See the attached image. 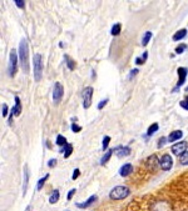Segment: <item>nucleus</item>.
<instances>
[{
    "instance_id": "nucleus-1",
    "label": "nucleus",
    "mask_w": 188,
    "mask_h": 211,
    "mask_svg": "<svg viewBox=\"0 0 188 211\" xmlns=\"http://www.w3.org/2000/svg\"><path fill=\"white\" fill-rule=\"evenodd\" d=\"M19 59H20V65L24 73L28 74L29 73V49H28L27 39H22L19 44Z\"/></svg>"
},
{
    "instance_id": "nucleus-2",
    "label": "nucleus",
    "mask_w": 188,
    "mask_h": 211,
    "mask_svg": "<svg viewBox=\"0 0 188 211\" xmlns=\"http://www.w3.org/2000/svg\"><path fill=\"white\" fill-rule=\"evenodd\" d=\"M33 65H34V79L35 81H40L43 76V58L40 54L34 55Z\"/></svg>"
},
{
    "instance_id": "nucleus-3",
    "label": "nucleus",
    "mask_w": 188,
    "mask_h": 211,
    "mask_svg": "<svg viewBox=\"0 0 188 211\" xmlns=\"http://www.w3.org/2000/svg\"><path fill=\"white\" fill-rule=\"evenodd\" d=\"M129 194H131V190L127 186H117L111 191L109 197L112 200H122V199H126Z\"/></svg>"
},
{
    "instance_id": "nucleus-4",
    "label": "nucleus",
    "mask_w": 188,
    "mask_h": 211,
    "mask_svg": "<svg viewBox=\"0 0 188 211\" xmlns=\"http://www.w3.org/2000/svg\"><path fill=\"white\" fill-rule=\"evenodd\" d=\"M17 63H18V55L15 50L10 51L9 55V66H8V71H9V76H14L17 73Z\"/></svg>"
},
{
    "instance_id": "nucleus-5",
    "label": "nucleus",
    "mask_w": 188,
    "mask_h": 211,
    "mask_svg": "<svg viewBox=\"0 0 188 211\" xmlns=\"http://www.w3.org/2000/svg\"><path fill=\"white\" fill-rule=\"evenodd\" d=\"M92 97H93V87L87 86L83 90V106L84 109H88L92 104Z\"/></svg>"
},
{
    "instance_id": "nucleus-6",
    "label": "nucleus",
    "mask_w": 188,
    "mask_h": 211,
    "mask_svg": "<svg viewBox=\"0 0 188 211\" xmlns=\"http://www.w3.org/2000/svg\"><path fill=\"white\" fill-rule=\"evenodd\" d=\"M159 165H161V167H162L164 171H169V170L172 169V166H173V159H172V156H171L169 154H164V155L161 157V160H159Z\"/></svg>"
},
{
    "instance_id": "nucleus-7",
    "label": "nucleus",
    "mask_w": 188,
    "mask_h": 211,
    "mask_svg": "<svg viewBox=\"0 0 188 211\" xmlns=\"http://www.w3.org/2000/svg\"><path fill=\"white\" fill-rule=\"evenodd\" d=\"M63 94H64V87L60 82H55L54 85V89H53V100L55 104H58L62 97H63Z\"/></svg>"
},
{
    "instance_id": "nucleus-8",
    "label": "nucleus",
    "mask_w": 188,
    "mask_h": 211,
    "mask_svg": "<svg viewBox=\"0 0 188 211\" xmlns=\"http://www.w3.org/2000/svg\"><path fill=\"white\" fill-rule=\"evenodd\" d=\"M187 148H188V144L186 141H182V143H177L176 145H173L172 146V151H173L174 155L181 156V155H183L187 151Z\"/></svg>"
},
{
    "instance_id": "nucleus-9",
    "label": "nucleus",
    "mask_w": 188,
    "mask_h": 211,
    "mask_svg": "<svg viewBox=\"0 0 188 211\" xmlns=\"http://www.w3.org/2000/svg\"><path fill=\"white\" fill-rule=\"evenodd\" d=\"M177 73H178V77H179L178 82H177V87H181L184 84V81H186V77H187V74H188V69L187 68H178Z\"/></svg>"
},
{
    "instance_id": "nucleus-10",
    "label": "nucleus",
    "mask_w": 188,
    "mask_h": 211,
    "mask_svg": "<svg viewBox=\"0 0 188 211\" xmlns=\"http://www.w3.org/2000/svg\"><path fill=\"white\" fill-rule=\"evenodd\" d=\"M133 172V165L132 164H124L122 167H121V170H119V174H121V176H128L129 174H132Z\"/></svg>"
},
{
    "instance_id": "nucleus-11",
    "label": "nucleus",
    "mask_w": 188,
    "mask_h": 211,
    "mask_svg": "<svg viewBox=\"0 0 188 211\" xmlns=\"http://www.w3.org/2000/svg\"><path fill=\"white\" fill-rule=\"evenodd\" d=\"M114 152L117 154V156H118V157H123V156H128V155L131 154V149H129V148H127V146H124V148L119 146V148L114 149Z\"/></svg>"
},
{
    "instance_id": "nucleus-12",
    "label": "nucleus",
    "mask_w": 188,
    "mask_h": 211,
    "mask_svg": "<svg viewBox=\"0 0 188 211\" xmlns=\"http://www.w3.org/2000/svg\"><path fill=\"white\" fill-rule=\"evenodd\" d=\"M182 136H183V131H181V130H176V131H173V133H171V134H169V136H168V141H169V143H173V141H176V140H179Z\"/></svg>"
},
{
    "instance_id": "nucleus-13",
    "label": "nucleus",
    "mask_w": 188,
    "mask_h": 211,
    "mask_svg": "<svg viewBox=\"0 0 188 211\" xmlns=\"http://www.w3.org/2000/svg\"><path fill=\"white\" fill-rule=\"evenodd\" d=\"M97 200V196L96 195H93V196H90L85 202H83V204H77V206L78 207H80V209H85V207H88V206H90L94 201H96Z\"/></svg>"
},
{
    "instance_id": "nucleus-14",
    "label": "nucleus",
    "mask_w": 188,
    "mask_h": 211,
    "mask_svg": "<svg viewBox=\"0 0 188 211\" xmlns=\"http://www.w3.org/2000/svg\"><path fill=\"white\" fill-rule=\"evenodd\" d=\"M28 181H29V170H28V166L25 165V167H24V185H23V195H25V192H27Z\"/></svg>"
},
{
    "instance_id": "nucleus-15",
    "label": "nucleus",
    "mask_w": 188,
    "mask_h": 211,
    "mask_svg": "<svg viewBox=\"0 0 188 211\" xmlns=\"http://www.w3.org/2000/svg\"><path fill=\"white\" fill-rule=\"evenodd\" d=\"M13 111L17 116H19L22 114V102H20V99L18 96H15V108L13 109Z\"/></svg>"
},
{
    "instance_id": "nucleus-16",
    "label": "nucleus",
    "mask_w": 188,
    "mask_h": 211,
    "mask_svg": "<svg viewBox=\"0 0 188 211\" xmlns=\"http://www.w3.org/2000/svg\"><path fill=\"white\" fill-rule=\"evenodd\" d=\"M186 35H187V30H186V29H181V30H178V31L173 35V40H174V41H179V40H182Z\"/></svg>"
},
{
    "instance_id": "nucleus-17",
    "label": "nucleus",
    "mask_w": 188,
    "mask_h": 211,
    "mask_svg": "<svg viewBox=\"0 0 188 211\" xmlns=\"http://www.w3.org/2000/svg\"><path fill=\"white\" fill-rule=\"evenodd\" d=\"M158 129H159V125L157 124V123H154V124H152L149 128H148V131H147V135L148 136H152L154 133H157L158 131Z\"/></svg>"
},
{
    "instance_id": "nucleus-18",
    "label": "nucleus",
    "mask_w": 188,
    "mask_h": 211,
    "mask_svg": "<svg viewBox=\"0 0 188 211\" xmlns=\"http://www.w3.org/2000/svg\"><path fill=\"white\" fill-rule=\"evenodd\" d=\"M113 152H114V150H113V149H112V150H108V151L103 155V157H102V160H101V164H102V165H104L106 162H108V160L111 159V156L113 155Z\"/></svg>"
},
{
    "instance_id": "nucleus-19",
    "label": "nucleus",
    "mask_w": 188,
    "mask_h": 211,
    "mask_svg": "<svg viewBox=\"0 0 188 211\" xmlns=\"http://www.w3.org/2000/svg\"><path fill=\"white\" fill-rule=\"evenodd\" d=\"M63 152H64V157H69V156L72 155V152H73V145H72V144H67V145L64 146Z\"/></svg>"
},
{
    "instance_id": "nucleus-20",
    "label": "nucleus",
    "mask_w": 188,
    "mask_h": 211,
    "mask_svg": "<svg viewBox=\"0 0 188 211\" xmlns=\"http://www.w3.org/2000/svg\"><path fill=\"white\" fill-rule=\"evenodd\" d=\"M121 30H122V25H121L119 23H117L116 25H113V28H112V30H111V34L114 35V36H117V35H119Z\"/></svg>"
},
{
    "instance_id": "nucleus-21",
    "label": "nucleus",
    "mask_w": 188,
    "mask_h": 211,
    "mask_svg": "<svg viewBox=\"0 0 188 211\" xmlns=\"http://www.w3.org/2000/svg\"><path fill=\"white\" fill-rule=\"evenodd\" d=\"M64 59H65V61H67L68 69H69V70H74V69H75V63H74V60H73V59H70L68 55H65V56H64Z\"/></svg>"
},
{
    "instance_id": "nucleus-22",
    "label": "nucleus",
    "mask_w": 188,
    "mask_h": 211,
    "mask_svg": "<svg viewBox=\"0 0 188 211\" xmlns=\"http://www.w3.org/2000/svg\"><path fill=\"white\" fill-rule=\"evenodd\" d=\"M58 200H59V191H58V190H54L53 194H52V196H50V199H49V202H50V204H55V202H58Z\"/></svg>"
},
{
    "instance_id": "nucleus-23",
    "label": "nucleus",
    "mask_w": 188,
    "mask_h": 211,
    "mask_svg": "<svg viewBox=\"0 0 188 211\" xmlns=\"http://www.w3.org/2000/svg\"><path fill=\"white\" fill-rule=\"evenodd\" d=\"M152 33L151 31H147L146 34H144V36H143V39H142V44H143V46H146L148 43H149V40L152 39Z\"/></svg>"
},
{
    "instance_id": "nucleus-24",
    "label": "nucleus",
    "mask_w": 188,
    "mask_h": 211,
    "mask_svg": "<svg viewBox=\"0 0 188 211\" xmlns=\"http://www.w3.org/2000/svg\"><path fill=\"white\" fill-rule=\"evenodd\" d=\"M68 143H67V139H65V136H63V135H58L57 136V145H59V146H65Z\"/></svg>"
},
{
    "instance_id": "nucleus-25",
    "label": "nucleus",
    "mask_w": 188,
    "mask_h": 211,
    "mask_svg": "<svg viewBox=\"0 0 188 211\" xmlns=\"http://www.w3.org/2000/svg\"><path fill=\"white\" fill-rule=\"evenodd\" d=\"M179 160H181V164H182V165H188V151H186L183 155H181Z\"/></svg>"
},
{
    "instance_id": "nucleus-26",
    "label": "nucleus",
    "mask_w": 188,
    "mask_h": 211,
    "mask_svg": "<svg viewBox=\"0 0 188 211\" xmlns=\"http://www.w3.org/2000/svg\"><path fill=\"white\" fill-rule=\"evenodd\" d=\"M147 56H148V54H147V53H144L143 58H137V59H136V64H137V65H142V64H144V63H146Z\"/></svg>"
},
{
    "instance_id": "nucleus-27",
    "label": "nucleus",
    "mask_w": 188,
    "mask_h": 211,
    "mask_svg": "<svg viewBox=\"0 0 188 211\" xmlns=\"http://www.w3.org/2000/svg\"><path fill=\"white\" fill-rule=\"evenodd\" d=\"M48 177H49V175H45L43 179H40V180H39V182H38V186H37V189H38V190H42V187H43V185L45 184V181L48 180Z\"/></svg>"
},
{
    "instance_id": "nucleus-28",
    "label": "nucleus",
    "mask_w": 188,
    "mask_h": 211,
    "mask_svg": "<svg viewBox=\"0 0 188 211\" xmlns=\"http://www.w3.org/2000/svg\"><path fill=\"white\" fill-rule=\"evenodd\" d=\"M109 141H111V138H109V136H106V138L103 139V143H102V149H103V150H106V149L108 148Z\"/></svg>"
},
{
    "instance_id": "nucleus-29",
    "label": "nucleus",
    "mask_w": 188,
    "mask_h": 211,
    "mask_svg": "<svg viewBox=\"0 0 188 211\" xmlns=\"http://www.w3.org/2000/svg\"><path fill=\"white\" fill-rule=\"evenodd\" d=\"M187 49V45H184V44H181V45H178L177 48H176V53L177 54H182L184 50Z\"/></svg>"
},
{
    "instance_id": "nucleus-30",
    "label": "nucleus",
    "mask_w": 188,
    "mask_h": 211,
    "mask_svg": "<svg viewBox=\"0 0 188 211\" xmlns=\"http://www.w3.org/2000/svg\"><path fill=\"white\" fill-rule=\"evenodd\" d=\"M179 105H181V108H183V109L188 110V96H186V99H184V100H182V101L179 102Z\"/></svg>"
},
{
    "instance_id": "nucleus-31",
    "label": "nucleus",
    "mask_w": 188,
    "mask_h": 211,
    "mask_svg": "<svg viewBox=\"0 0 188 211\" xmlns=\"http://www.w3.org/2000/svg\"><path fill=\"white\" fill-rule=\"evenodd\" d=\"M15 5L18 7V8H20V9H24V7H25V2H23V0H15Z\"/></svg>"
},
{
    "instance_id": "nucleus-32",
    "label": "nucleus",
    "mask_w": 188,
    "mask_h": 211,
    "mask_svg": "<svg viewBox=\"0 0 188 211\" xmlns=\"http://www.w3.org/2000/svg\"><path fill=\"white\" fill-rule=\"evenodd\" d=\"M2 115L3 118H5L8 115V105L7 104H3V108H2Z\"/></svg>"
},
{
    "instance_id": "nucleus-33",
    "label": "nucleus",
    "mask_w": 188,
    "mask_h": 211,
    "mask_svg": "<svg viewBox=\"0 0 188 211\" xmlns=\"http://www.w3.org/2000/svg\"><path fill=\"white\" fill-rule=\"evenodd\" d=\"M72 130H73V133H79V131L82 130V128H80L79 125H77L75 123H73V124H72Z\"/></svg>"
},
{
    "instance_id": "nucleus-34",
    "label": "nucleus",
    "mask_w": 188,
    "mask_h": 211,
    "mask_svg": "<svg viewBox=\"0 0 188 211\" xmlns=\"http://www.w3.org/2000/svg\"><path fill=\"white\" fill-rule=\"evenodd\" d=\"M107 102H108V99H104V100H102L99 104H98V109L101 110V109H103L106 105H107Z\"/></svg>"
},
{
    "instance_id": "nucleus-35",
    "label": "nucleus",
    "mask_w": 188,
    "mask_h": 211,
    "mask_svg": "<svg viewBox=\"0 0 188 211\" xmlns=\"http://www.w3.org/2000/svg\"><path fill=\"white\" fill-rule=\"evenodd\" d=\"M55 165H57V160H55V159L49 160V162H48V166H49V167H53V166H55Z\"/></svg>"
},
{
    "instance_id": "nucleus-36",
    "label": "nucleus",
    "mask_w": 188,
    "mask_h": 211,
    "mask_svg": "<svg viewBox=\"0 0 188 211\" xmlns=\"http://www.w3.org/2000/svg\"><path fill=\"white\" fill-rule=\"evenodd\" d=\"M79 174H80L79 169H75V170H74V174H73V176H72V179H73V180H75V179L79 176Z\"/></svg>"
},
{
    "instance_id": "nucleus-37",
    "label": "nucleus",
    "mask_w": 188,
    "mask_h": 211,
    "mask_svg": "<svg viewBox=\"0 0 188 211\" xmlns=\"http://www.w3.org/2000/svg\"><path fill=\"white\" fill-rule=\"evenodd\" d=\"M166 144V138H161L159 141H158V148H162V145Z\"/></svg>"
},
{
    "instance_id": "nucleus-38",
    "label": "nucleus",
    "mask_w": 188,
    "mask_h": 211,
    "mask_svg": "<svg viewBox=\"0 0 188 211\" xmlns=\"http://www.w3.org/2000/svg\"><path fill=\"white\" fill-rule=\"evenodd\" d=\"M137 73H138V69H134V70H132V71H131V75H129V79H132L133 76H136V75H137Z\"/></svg>"
},
{
    "instance_id": "nucleus-39",
    "label": "nucleus",
    "mask_w": 188,
    "mask_h": 211,
    "mask_svg": "<svg viewBox=\"0 0 188 211\" xmlns=\"http://www.w3.org/2000/svg\"><path fill=\"white\" fill-rule=\"evenodd\" d=\"M74 192H75V189H72V190L68 192V200H70V199H72V196L74 195Z\"/></svg>"
},
{
    "instance_id": "nucleus-40",
    "label": "nucleus",
    "mask_w": 188,
    "mask_h": 211,
    "mask_svg": "<svg viewBox=\"0 0 188 211\" xmlns=\"http://www.w3.org/2000/svg\"><path fill=\"white\" fill-rule=\"evenodd\" d=\"M186 90H187V91H188V86H187V87H186Z\"/></svg>"
}]
</instances>
